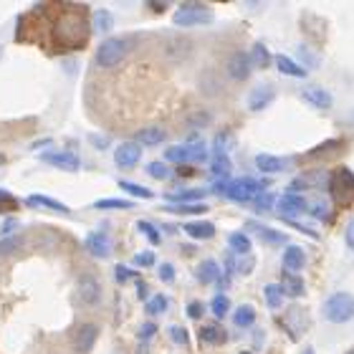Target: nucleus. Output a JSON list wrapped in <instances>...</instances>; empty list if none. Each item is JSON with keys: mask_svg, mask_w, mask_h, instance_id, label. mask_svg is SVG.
<instances>
[{"mask_svg": "<svg viewBox=\"0 0 354 354\" xmlns=\"http://www.w3.org/2000/svg\"><path fill=\"white\" fill-rule=\"evenodd\" d=\"M273 203H276V198H273L271 192H261L259 198H256V210L259 213H268L273 207Z\"/></svg>", "mask_w": 354, "mask_h": 354, "instance_id": "c03bdc74", "label": "nucleus"}, {"mask_svg": "<svg viewBox=\"0 0 354 354\" xmlns=\"http://www.w3.org/2000/svg\"><path fill=\"white\" fill-rule=\"evenodd\" d=\"M137 228H140V233H145V236L149 238V243H152V245L160 243V230H157L155 225H152V223L140 221V223H137Z\"/></svg>", "mask_w": 354, "mask_h": 354, "instance_id": "79ce46f5", "label": "nucleus"}, {"mask_svg": "<svg viewBox=\"0 0 354 354\" xmlns=\"http://www.w3.org/2000/svg\"><path fill=\"white\" fill-rule=\"evenodd\" d=\"M225 71H228V76L233 79V82H245V79L251 76V71H253L248 53H245V51L230 53L228 64H225Z\"/></svg>", "mask_w": 354, "mask_h": 354, "instance_id": "9b49d317", "label": "nucleus"}, {"mask_svg": "<svg viewBox=\"0 0 354 354\" xmlns=\"http://www.w3.org/2000/svg\"><path fill=\"white\" fill-rule=\"evenodd\" d=\"M200 339L205 342V344H221V342H225V332L215 324L203 326V329H200Z\"/></svg>", "mask_w": 354, "mask_h": 354, "instance_id": "f704fd0d", "label": "nucleus"}, {"mask_svg": "<svg viewBox=\"0 0 354 354\" xmlns=\"http://www.w3.org/2000/svg\"><path fill=\"white\" fill-rule=\"evenodd\" d=\"M114 273H117V281H122V283H124V281H129L134 276V273L129 271L127 266H117V271H114Z\"/></svg>", "mask_w": 354, "mask_h": 354, "instance_id": "5fc2aeb1", "label": "nucleus"}, {"mask_svg": "<svg viewBox=\"0 0 354 354\" xmlns=\"http://www.w3.org/2000/svg\"><path fill=\"white\" fill-rule=\"evenodd\" d=\"M301 354H314V347H306V349H304Z\"/></svg>", "mask_w": 354, "mask_h": 354, "instance_id": "bf43d9fd", "label": "nucleus"}, {"mask_svg": "<svg viewBox=\"0 0 354 354\" xmlns=\"http://www.w3.org/2000/svg\"><path fill=\"white\" fill-rule=\"evenodd\" d=\"M215 155H228L230 147H233V134L230 132H221L215 134Z\"/></svg>", "mask_w": 354, "mask_h": 354, "instance_id": "ea45409f", "label": "nucleus"}, {"mask_svg": "<svg viewBox=\"0 0 354 354\" xmlns=\"http://www.w3.org/2000/svg\"><path fill=\"white\" fill-rule=\"evenodd\" d=\"M165 210H170V213L177 215H203L207 213V205L205 203H190V205H167Z\"/></svg>", "mask_w": 354, "mask_h": 354, "instance_id": "e433bc0d", "label": "nucleus"}, {"mask_svg": "<svg viewBox=\"0 0 354 354\" xmlns=\"http://www.w3.org/2000/svg\"><path fill=\"white\" fill-rule=\"evenodd\" d=\"M213 10L205 3H180V8L172 15V23L180 28H195V26H207L213 23Z\"/></svg>", "mask_w": 354, "mask_h": 354, "instance_id": "f257e3e1", "label": "nucleus"}, {"mask_svg": "<svg viewBox=\"0 0 354 354\" xmlns=\"http://www.w3.org/2000/svg\"><path fill=\"white\" fill-rule=\"evenodd\" d=\"M276 68L283 76H291V79H306V74H309L306 68H301L294 59H288V56H276Z\"/></svg>", "mask_w": 354, "mask_h": 354, "instance_id": "393cba45", "label": "nucleus"}, {"mask_svg": "<svg viewBox=\"0 0 354 354\" xmlns=\"http://www.w3.org/2000/svg\"><path fill=\"white\" fill-rule=\"evenodd\" d=\"M228 245H230V251L241 253V256H248V253H251V238L245 236V233H241V230L230 233V236H228Z\"/></svg>", "mask_w": 354, "mask_h": 354, "instance_id": "c85d7f7f", "label": "nucleus"}, {"mask_svg": "<svg viewBox=\"0 0 354 354\" xmlns=\"http://www.w3.org/2000/svg\"><path fill=\"white\" fill-rule=\"evenodd\" d=\"M309 210V205H306V200L301 198V195H281L279 200V213L283 215V218H294V215H301Z\"/></svg>", "mask_w": 354, "mask_h": 354, "instance_id": "f3484780", "label": "nucleus"}, {"mask_svg": "<svg viewBox=\"0 0 354 354\" xmlns=\"http://www.w3.org/2000/svg\"><path fill=\"white\" fill-rule=\"evenodd\" d=\"M170 339L175 342V344H190V334H187V329L185 326H170Z\"/></svg>", "mask_w": 354, "mask_h": 354, "instance_id": "37998d69", "label": "nucleus"}, {"mask_svg": "<svg viewBox=\"0 0 354 354\" xmlns=\"http://www.w3.org/2000/svg\"><path fill=\"white\" fill-rule=\"evenodd\" d=\"M167 306H170L167 296L157 294V296H152V299L147 301V314H149V317H160V314H165V311H167Z\"/></svg>", "mask_w": 354, "mask_h": 354, "instance_id": "58836bf2", "label": "nucleus"}, {"mask_svg": "<svg viewBox=\"0 0 354 354\" xmlns=\"http://www.w3.org/2000/svg\"><path fill=\"white\" fill-rule=\"evenodd\" d=\"M3 192H6V190H0V195H3Z\"/></svg>", "mask_w": 354, "mask_h": 354, "instance_id": "e2e57ef3", "label": "nucleus"}, {"mask_svg": "<svg viewBox=\"0 0 354 354\" xmlns=\"http://www.w3.org/2000/svg\"><path fill=\"white\" fill-rule=\"evenodd\" d=\"M15 245H18V241H8V243H0V251L6 253V251H13Z\"/></svg>", "mask_w": 354, "mask_h": 354, "instance_id": "4d7b16f0", "label": "nucleus"}, {"mask_svg": "<svg viewBox=\"0 0 354 354\" xmlns=\"http://www.w3.org/2000/svg\"><path fill=\"white\" fill-rule=\"evenodd\" d=\"M261 192H266V185L253 180V177H238L230 180L225 187V198H230L233 203H248V200L259 198Z\"/></svg>", "mask_w": 354, "mask_h": 354, "instance_id": "39448f33", "label": "nucleus"}, {"mask_svg": "<svg viewBox=\"0 0 354 354\" xmlns=\"http://www.w3.org/2000/svg\"><path fill=\"white\" fill-rule=\"evenodd\" d=\"M263 296H266V304L271 306V309H281V304H283V291H281L279 283H268L263 288Z\"/></svg>", "mask_w": 354, "mask_h": 354, "instance_id": "c9c22d12", "label": "nucleus"}, {"mask_svg": "<svg viewBox=\"0 0 354 354\" xmlns=\"http://www.w3.org/2000/svg\"><path fill=\"white\" fill-rule=\"evenodd\" d=\"M329 192H332L334 203L339 207H352L354 205V172L347 167L329 175Z\"/></svg>", "mask_w": 354, "mask_h": 354, "instance_id": "20e7f679", "label": "nucleus"}, {"mask_svg": "<svg viewBox=\"0 0 354 354\" xmlns=\"http://www.w3.org/2000/svg\"><path fill=\"white\" fill-rule=\"evenodd\" d=\"M183 230L190 238H195V241H210V238L215 236V225L207 221H192V223H187Z\"/></svg>", "mask_w": 354, "mask_h": 354, "instance_id": "4be33fe9", "label": "nucleus"}, {"mask_svg": "<svg viewBox=\"0 0 354 354\" xmlns=\"http://www.w3.org/2000/svg\"><path fill=\"white\" fill-rule=\"evenodd\" d=\"M111 26H114V15H111L106 8L94 10V28L99 30V33H109Z\"/></svg>", "mask_w": 354, "mask_h": 354, "instance_id": "72a5a7b5", "label": "nucleus"}, {"mask_svg": "<svg viewBox=\"0 0 354 354\" xmlns=\"http://www.w3.org/2000/svg\"><path fill=\"white\" fill-rule=\"evenodd\" d=\"M165 160L177 165L187 162H205L207 160V147L203 142H192V145H177V147L165 149Z\"/></svg>", "mask_w": 354, "mask_h": 354, "instance_id": "423d86ee", "label": "nucleus"}, {"mask_svg": "<svg viewBox=\"0 0 354 354\" xmlns=\"http://www.w3.org/2000/svg\"><path fill=\"white\" fill-rule=\"evenodd\" d=\"M306 266V253H304L301 245H288L283 251V268L288 273H299Z\"/></svg>", "mask_w": 354, "mask_h": 354, "instance_id": "a211bd4d", "label": "nucleus"}, {"mask_svg": "<svg viewBox=\"0 0 354 354\" xmlns=\"http://www.w3.org/2000/svg\"><path fill=\"white\" fill-rule=\"evenodd\" d=\"M281 291H283V296H291V299H296V296L304 294V281L299 273H288L283 271L281 273Z\"/></svg>", "mask_w": 354, "mask_h": 354, "instance_id": "412c9836", "label": "nucleus"}, {"mask_svg": "<svg viewBox=\"0 0 354 354\" xmlns=\"http://www.w3.org/2000/svg\"><path fill=\"white\" fill-rule=\"evenodd\" d=\"M205 190H175L167 192V203L170 205H190V203H203Z\"/></svg>", "mask_w": 354, "mask_h": 354, "instance_id": "5701e85b", "label": "nucleus"}, {"mask_svg": "<svg viewBox=\"0 0 354 354\" xmlns=\"http://www.w3.org/2000/svg\"><path fill=\"white\" fill-rule=\"evenodd\" d=\"M147 6H152V10H155V13H165L167 3H157V0H152V3H147Z\"/></svg>", "mask_w": 354, "mask_h": 354, "instance_id": "6e6d98bb", "label": "nucleus"}, {"mask_svg": "<svg viewBox=\"0 0 354 354\" xmlns=\"http://www.w3.org/2000/svg\"><path fill=\"white\" fill-rule=\"evenodd\" d=\"M301 99L306 104H311L314 109H332V104H334V96L329 94L322 84H309V86H304Z\"/></svg>", "mask_w": 354, "mask_h": 354, "instance_id": "ddd939ff", "label": "nucleus"}, {"mask_svg": "<svg viewBox=\"0 0 354 354\" xmlns=\"http://www.w3.org/2000/svg\"><path fill=\"white\" fill-rule=\"evenodd\" d=\"M94 210H132L134 203L132 200H122V198H102V200H96Z\"/></svg>", "mask_w": 354, "mask_h": 354, "instance_id": "bb28decb", "label": "nucleus"}, {"mask_svg": "<svg viewBox=\"0 0 354 354\" xmlns=\"http://www.w3.org/2000/svg\"><path fill=\"white\" fill-rule=\"evenodd\" d=\"M322 187H329V172L326 170H311L304 172V175L294 177L288 190L291 195H299L301 190H322Z\"/></svg>", "mask_w": 354, "mask_h": 354, "instance_id": "0eeeda50", "label": "nucleus"}, {"mask_svg": "<svg viewBox=\"0 0 354 354\" xmlns=\"http://www.w3.org/2000/svg\"><path fill=\"white\" fill-rule=\"evenodd\" d=\"M187 124L190 127H207L210 124V114H207V111H195V114L187 117Z\"/></svg>", "mask_w": 354, "mask_h": 354, "instance_id": "a18cd8bd", "label": "nucleus"}, {"mask_svg": "<svg viewBox=\"0 0 354 354\" xmlns=\"http://www.w3.org/2000/svg\"><path fill=\"white\" fill-rule=\"evenodd\" d=\"M276 99V88L271 84H259V86L251 88V94H248V109L251 111H263L268 109Z\"/></svg>", "mask_w": 354, "mask_h": 354, "instance_id": "4468645a", "label": "nucleus"}, {"mask_svg": "<svg viewBox=\"0 0 354 354\" xmlns=\"http://www.w3.org/2000/svg\"><path fill=\"white\" fill-rule=\"evenodd\" d=\"M230 170H233V165H230V157L228 155H215L213 157V162H210V172H213L215 177L225 180V177L230 175Z\"/></svg>", "mask_w": 354, "mask_h": 354, "instance_id": "2f4dec72", "label": "nucleus"}, {"mask_svg": "<svg viewBox=\"0 0 354 354\" xmlns=\"http://www.w3.org/2000/svg\"><path fill=\"white\" fill-rule=\"evenodd\" d=\"M157 334V326L152 324V322H145V324L140 326V332H137V337H140L142 342H147V339H152Z\"/></svg>", "mask_w": 354, "mask_h": 354, "instance_id": "09e8293b", "label": "nucleus"}, {"mask_svg": "<svg viewBox=\"0 0 354 354\" xmlns=\"http://www.w3.org/2000/svg\"><path fill=\"white\" fill-rule=\"evenodd\" d=\"M347 354H354V349H349V352H347Z\"/></svg>", "mask_w": 354, "mask_h": 354, "instance_id": "052dcab7", "label": "nucleus"}, {"mask_svg": "<svg viewBox=\"0 0 354 354\" xmlns=\"http://www.w3.org/2000/svg\"><path fill=\"white\" fill-rule=\"evenodd\" d=\"M296 53H299V61H301V68L306 66V71H309V68H319V64H322V61H319V56L314 51H311L309 46L306 44H299L296 46Z\"/></svg>", "mask_w": 354, "mask_h": 354, "instance_id": "473e14b6", "label": "nucleus"}, {"mask_svg": "<svg viewBox=\"0 0 354 354\" xmlns=\"http://www.w3.org/2000/svg\"><path fill=\"white\" fill-rule=\"evenodd\" d=\"M324 317L332 324H347L354 319V294L337 291L324 301Z\"/></svg>", "mask_w": 354, "mask_h": 354, "instance_id": "f03ea898", "label": "nucleus"}, {"mask_svg": "<svg viewBox=\"0 0 354 354\" xmlns=\"http://www.w3.org/2000/svg\"><path fill=\"white\" fill-rule=\"evenodd\" d=\"M157 273H160V281H162V283H172V281H175V266L172 263H162Z\"/></svg>", "mask_w": 354, "mask_h": 354, "instance_id": "de8ad7c7", "label": "nucleus"}, {"mask_svg": "<svg viewBox=\"0 0 354 354\" xmlns=\"http://www.w3.org/2000/svg\"><path fill=\"white\" fill-rule=\"evenodd\" d=\"M15 228V221H10V223H6V225H3V236H6V233H10V230Z\"/></svg>", "mask_w": 354, "mask_h": 354, "instance_id": "13d9d810", "label": "nucleus"}, {"mask_svg": "<svg viewBox=\"0 0 354 354\" xmlns=\"http://www.w3.org/2000/svg\"><path fill=\"white\" fill-rule=\"evenodd\" d=\"M147 175L155 177V180H167V177H170V167H167L165 162H149Z\"/></svg>", "mask_w": 354, "mask_h": 354, "instance_id": "a19ab883", "label": "nucleus"}, {"mask_svg": "<svg viewBox=\"0 0 354 354\" xmlns=\"http://www.w3.org/2000/svg\"><path fill=\"white\" fill-rule=\"evenodd\" d=\"M311 215H314V218H326V215H329V205L319 200V203H314V207H311Z\"/></svg>", "mask_w": 354, "mask_h": 354, "instance_id": "864d4df0", "label": "nucleus"}, {"mask_svg": "<svg viewBox=\"0 0 354 354\" xmlns=\"http://www.w3.org/2000/svg\"><path fill=\"white\" fill-rule=\"evenodd\" d=\"M96 339H99V326L86 322V324H79L76 326V334H74V349L79 354H88L94 349Z\"/></svg>", "mask_w": 354, "mask_h": 354, "instance_id": "f8f14e48", "label": "nucleus"}, {"mask_svg": "<svg viewBox=\"0 0 354 354\" xmlns=\"http://www.w3.org/2000/svg\"><path fill=\"white\" fill-rule=\"evenodd\" d=\"M256 233H259V238L263 241V243H283L286 241V236L283 233H279V230H273V228H268V225H259V223H253L251 225Z\"/></svg>", "mask_w": 354, "mask_h": 354, "instance_id": "7c9ffc66", "label": "nucleus"}, {"mask_svg": "<svg viewBox=\"0 0 354 354\" xmlns=\"http://www.w3.org/2000/svg\"><path fill=\"white\" fill-rule=\"evenodd\" d=\"M248 59H251V66L253 68H268L273 64L271 51H268L263 44H253L251 53H248Z\"/></svg>", "mask_w": 354, "mask_h": 354, "instance_id": "a878e982", "label": "nucleus"}, {"mask_svg": "<svg viewBox=\"0 0 354 354\" xmlns=\"http://www.w3.org/2000/svg\"><path fill=\"white\" fill-rule=\"evenodd\" d=\"M210 311H213L215 317L223 319V317H228V311H230V299L225 294H215L213 296V301H210Z\"/></svg>", "mask_w": 354, "mask_h": 354, "instance_id": "4c0bfd02", "label": "nucleus"}, {"mask_svg": "<svg viewBox=\"0 0 354 354\" xmlns=\"http://www.w3.org/2000/svg\"><path fill=\"white\" fill-rule=\"evenodd\" d=\"M344 243H347L349 251H354V218L347 223V228H344Z\"/></svg>", "mask_w": 354, "mask_h": 354, "instance_id": "603ef678", "label": "nucleus"}, {"mask_svg": "<svg viewBox=\"0 0 354 354\" xmlns=\"http://www.w3.org/2000/svg\"><path fill=\"white\" fill-rule=\"evenodd\" d=\"M127 53H129V38H106V41H102L99 48H96L94 61H96V66L114 68L127 59Z\"/></svg>", "mask_w": 354, "mask_h": 354, "instance_id": "7ed1b4c3", "label": "nucleus"}, {"mask_svg": "<svg viewBox=\"0 0 354 354\" xmlns=\"http://www.w3.org/2000/svg\"><path fill=\"white\" fill-rule=\"evenodd\" d=\"M134 266H142V268H149V266H155V253H152V251L137 253V256H134Z\"/></svg>", "mask_w": 354, "mask_h": 354, "instance_id": "49530a36", "label": "nucleus"}, {"mask_svg": "<svg viewBox=\"0 0 354 354\" xmlns=\"http://www.w3.org/2000/svg\"><path fill=\"white\" fill-rule=\"evenodd\" d=\"M233 322H236V326H241V329H248V326L256 324V309H253L251 304L238 306L236 314H233Z\"/></svg>", "mask_w": 354, "mask_h": 354, "instance_id": "cd10ccee", "label": "nucleus"}, {"mask_svg": "<svg viewBox=\"0 0 354 354\" xmlns=\"http://www.w3.org/2000/svg\"><path fill=\"white\" fill-rule=\"evenodd\" d=\"M84 245H86V251L91 253L94 259H106L111 253V238L104 228L91 230L86 236V241H84Z\"/></svg>", "mask_w": 354, "mask_h": 354, "instance_id": "1a4fd4ad", "label": "nucleus"}, {"mask_svg": "<svg viewBox=\"0 0 354 354\" xmlns=\"http://www.w3.org/2000/svg\"><path fill=\"white\" fill-rule=\"evenodd\" d=\"M352 119H354V114H352Z\"/></svg>", "mask_w": 354, "mask_h": 354, "instance_id": "0e129e2a", "label": "nucleus"}, {"mask_svg": "<svg viewBox=\"0 0 354 354\" xmlns=\"http://www.w3.org/2000/svg\"><path fill=\"white\" fill-rule=\"evenodd\" d=\"M88 142H91L96 149H106V147H109V137H104V134H88Z\"/></svg>", "mask_w": 354, "mask_h": 354, "instance_id": "3c124183", "label": "nucleus"}, {"mask_svg": "<svg viewBox=\"0 0 354 354\" xmlns=\"http://www.w3.org/2000/svg\"><path fill=\"white\" fill-rule=\"evenodd\" d=\"M26 205L38 207V210H48V213L71 215V207L64 205V203L56 200V198H48V195H28V198H26Z\"/></svg>", "mask_w": 354, "mask_h": 354, "instance_id": "dca6fc26", "label": "nucleus"}, {"mask_svg": "<svg viewBox=\"0 0 354 354\" xmlns=\"http://www.w3.org/2000/svg\"><path fill=\"white\" fill-rule=\"evenodd\" d=\"M241 354H253V352H241Z\"/></svg>", "mask_w": 354, "mask_h": 354, "instance_id": "680f3d73", "label": "nucleus"}, {"mask_svg": "<svg viewBox=\"0 0 354 354\" xmlns=\"http://www.w3.org/2000/svg\"><path fill=\"white\" fill-rule=\"evenodd\" d=\"M142 160V147L137 142H122L117 149H114V162L122 170H132L134 165H140Z\"/></svg>", "mask_w": 354, "mask_h": 354, "instance_id": "9d476101", "label": "nucleus"}, {"mask_svg": "<svg viewBox=\"0 0 354 354\" xmlns=\"http://www.w3.org/2000/svg\"><path fill=\"white\" fill-rule=\"evenodd\" d=\"M41 160L44 162H48L51 167H59V170H68V172H79V167H82V160H79V155L76 152H46V155H41Z\"/></svg>", "mask_w": 354, "mask_h": 354, "instance_id": "2eb2a0df", "label": "nucleus"}, {"mask_svg": "<svg viewBox=\"0 0 354 354\" xmlns=\"http://www.w3.org/2000/svg\"><path fill=\"white\" fill-rule=\"evenodd\" d=\"M200 283H215V281H221V266L215 263L213 259H205L203 263L198 266V271H195Z\"/></svg>", "mask_w": 354, "mask_h": 354, "instance_id": "b1692460", "label": "nucleus"}, {"mask_svg": "<svg viewBox=\"0 0 354 354\" xmlns=\"http://www.w3.org/2000/svg\"><path fill=\"white\" fill-rule=\"evenodd\" d=\"M119 187L127 192V195H132V198H142V200H152L155 198V192L149 190V187H142L140 183H129V180H119Z\"/></svg>", "mask_w": 354, "mask_h": 354, "instance_id": "c756f323", "label": "nucleus"}, {"mask_svg": "<svg viewBox=\"0 0 354 354\" xmlns=\"http://www.w3.org/2000/svg\"><path fill=\"white\" fill-rule=\"evenodd\" d=\"M286 160H281V157L276 155H266V152H261V155H256V167H259L263 175H276V172H283L286 170Z\"/></svg>", "mask_w": 354, "mask_h": 354, "instance_id": "aec40b11", "label": "nucleus"}, {"mask_svg": "<svg viewBox=\"0 0 354 354\" xmlns=\"http://www.w3.org/2000/svg\"><path fill=\"white\" fill-rule=\"evenodd\" d=\"M165 137H167V132H165L162 127H145V129H140L137 132V145L140 147H157V145H162Z\"/></svg>", "mask_w": 354, "mask_h": 354, "instance_id": "6ab92c4d", "label": "nucleus"}, {"mask_svg": "<svg viewBox=\"0 0 354 354\" xmlns=\"http://www.w3.org/2000/svg\"><path fill=\"white\" fill-rule=\"evenodd\" d=\"M205 314V306H203V301H190L187 304V317L190 319H200Z\"/></svg>", "mask_w": 354, "mask_h": 354, "instance_id": "8fccbe9b", "label": "nucleus"}, {"mask_svg": "<svg viewBox=\"0 0 354 354\" xmlns=\"http://www.w3.org/2000/svg\"><path fill=\"white\" fill-rule=\"evenodd\" d=\"M76 288H79L82 301L88 304V306H96V304L102 301V283H99L94 273H82L79 281H76Z\"/></svg>", "mask_w": 354, "mask_h": 354, "instance_id": "6e6552de", "label": "nucleus"}]
</instances>
